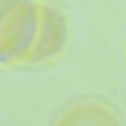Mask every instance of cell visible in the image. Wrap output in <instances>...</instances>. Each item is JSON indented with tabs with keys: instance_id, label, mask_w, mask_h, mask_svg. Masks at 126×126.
<instances>
[{
	"instance_id": "obj_1",
	"label": "cell",
	"mask_w": 126,
	"mask_h": 126,
	"mask_svg": "<svg viewBox=\"0 0 126 126\" xmlns=\"http://www.w3.org/2000/svg\"><path fill=\"white\" fill-rule=\"evenodd\" d=\"M37 34V0H9L0 12V63L23 66Z\"/></svg>"
},
{
	"instance_id": "obj_2",
	"label": "cell",
	"mask_w": 126,
	"mask_h": 126,
	"mask_svg": "<svg viewBox=\"0 0 126 126\" xmlns=\"http://www.w3.org/2000/svg\"><path fill=\"white\" fill-rule=\"evenodd\" d=\"M66 43H69V20L63 9L49 0H37V34L23 66H40V63L55 60L66 49Z\"/></svg>"
},
{
	"instance_id": "obj_3",
	"label": "cell",
	"mask_w": 126,
	"mask_h": 126,
	"mask_svg": "<svg viewBox=\"0 0 126 126\" xmlns=\"http://www.w3.org/2000/svg\"><path fill=\"white\" fill-rule=\"evenodd\" d=\"M49 126H126L123 115L115 103L94 94H80L60 103L49 120Z\"/></svg>"
},
{
	"instance_id": "obj_4",
	"label": "cell",
	"mask_w": 126,
	"mask_h": 126,
	"mask_svg": "<svg viewBox=\"0 0 126 126\" xmlns=\"http://www.w3.org/2000/svg\"><path fill=\"white\" fill-rule=\"evenodd\" d=\"M6 3H9V0H0V12H3V6H6Z\"/></svg>"
}]
</instances>
